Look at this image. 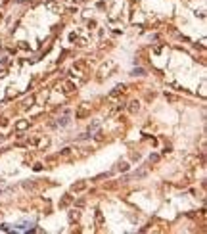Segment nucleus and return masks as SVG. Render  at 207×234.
Listing matches in <instances>:
<instances>
[{
	"instance_id": "nucleus-12",
	"label": "nucleus",
	"mask_w": 207,
	"mask_h": 234,
	"mask_svg": "<svg viewBox=\"0 0 207 234\" xmlns=\"http://www.w3.org/2000/svg\"><path fill=\"white\" fill-rule=\"evenodd\" d=\"M115 169H117V171H129V163H125V161H123V163H117Z\"/></svg>"
},
{
	"instance_id": "nucleus-4",
	"label": "nucleus",
	"mask_w": 207,
	"mask_h": 234,
	"mask_svg": "<svg viewBox=\"0 0 207 234\" xmlns=\"http://www.w3.org/2000/svg\"><path fill=\"white\" fill-rule=\"evenodd\" d=\"M138 109H140V102H138V100H132V102L129 104V111H130V113H136Z\"/></svg>"
},
{
	"instance_id": "nucleus-10",
	"label": "nucleus",
	"mask_w": 207,
	"mask_h": 234,
	"mask_svg": "<svg viewBox=\"0 0 207 234\" xmlns=\"http://www.w3.org/2000/svg\"><path fill=\"white\" fill-rule=\"evenodd\" d=\"M196 161H198V158H194V156H188V158L184 159V163H186L188 167H192V163H196Z\"/></svg>"
},
{
	"instance_id": "nucleus-6",
	"label": "nucleus",
	"mask_w": 207,
	"mask_h": 234,
	"mask_svg": "<svg viewBox=\"0 0 207 234\" xmlns=\"http://www.w3.org/2000/svg\"><path fill=\"white\" fill-rule=\"evenodd\" d=\"M79 217H81V213H79L77 209H75V211H69V223H73V221H77Z\"/></svg>"
},
{
	"instance_id": "nucleus-20",
	"label": "nucleus",
	"mask_w": 207,
	"mask_h": 234,
	"mask_svg": "<svg viewBox=\"0 0 207 234\" xmlns=\"http://www.w3.org/2000/svg\"><path fill=\"white\" fill-rule=\"evenodd\" d=\"M88 136H90V134H88V133H84V134H81V136H79V140H86Z\"/></svg>"
},
{
	"instance_id": "nucleus-1",
	"label": "nucleus",
	"mask_w": 207,
	"mask_h": 234,
	"mask_svg": "<svg viewBox=\"0 0 207 234\" xmlns=\"http://www.w3.org/2000/svg\"><path fill=\"white\" fill-rule=\"evenodd\" d=\"M125 92V84H117L115 89L110 92V98H115V96H119V94H123Z\"/></svg>"
},
{
	"instance_id": "nucleus-15",
	"label": "nucleus",
	"mask_w": 207,
	"mask_h": 234,
	"mask_svg": "<svg viewBox=\"0 0 207 234\" xmlns=\"http://www.w3.org/2000/svg\"><path fill=\"white\" fill-rule=\"evenodd\" d=\"M150 161H152V163H157V161H159V156H157V154H152V156H150Z\"/></svg>"
},
{
	"instance_id": "nucleus-5",
	"label": "nucleus",
	"mask_w": 207,
	"mask_h": 234,
	"mask_svg": "<svg viewBox=\"0 0 207 234\" xmlns=\"http://www.w3.org/2000/svg\"><path fill=\"white\" fill-rule=\"evenodd\" d=\"M63 86H65V89H63L65 94H71L73 90H75V84H73L71 81H65V82H63Z\"/></svg>"
},
{
	"instance_id": "nucleus-17",
	"label": "nucleus",
	"mask_w": 207,
	"mask_h": 234,
	"mask_svg": "<svg viewBox=\"0 0 207 234\" xmlns=\"http://www.w3.org/2000/svg\"><path fill=\"white\" fill-rule=\"evenodd\" d=\"M94 138H96V140H104V133H102V131H98V133L94 134Z\"/></svg>"
},
{
	"instance_id": "nucleus-13",
	"label": "nucleus",
	"mask_w": 207,
	"mask_h": 234,
	"mask_svg": "<svg viewBox=\"0 0 207 234\" xmlns=\"http://www.w3.org/2000/svg\"><path fill=\"white\" fill-rule=\"evenodd\" d=\"M148 175V171H136L134 175H132V178H142V177H146Z\"/></svg>"
},
{
	"instance_id": "nucleus-18",
	"label": "nucleus",
	"mask_w": 207,
	"mask_h": 234,
	"mask_svg": "<svg viewBox=\"0 0 207 234\" xmlns=\"http://www.w3.org/2000/svg\"><path fill=\"white\" fill-rule=\"evenodd\" d=\"M33 169H35V171H42V163H35L33 165Z\"/></svg>"
},
{
	"instance_id": "nucleus-9",
	"label": "nucleus",
	"mask_w": 207,
	"mask_h": 234,
	"mask_svg": "<svg viewBox=\"0 0 207 234\" xmlns=\"http://www.w3.org/2000/svg\"><path fill=\"white\" fill-rule=\"evenodd\" d=\"M88 113H90V111H88V109H84V108L77 109V117H79V119H83V117H86Z\"/></svg>"
},
{
	"instance_id": "nucleus-8",
	"label": "nucleus",
	"mask_w": 207,
	"mask_h": 234,
	"mask_svg": "<svg viewBox=\"0 0 207 234\" xmlns=\"http://www.w3.org/2000/svg\"><path fill=\"white\" fill-rule=\"evenodd\" d=\"M130 75H138V77H142V75H146V71L142 69V67H134V69H132V73H130Z\"/></svg>"
},
{
	"instance_id": "nucleus-2",
	"label": "nucleus",
	"mask_w": 207,
	"mask_h": 234,
	"mask_svg": "<svg viewBox=\"0 0 207 234\" xmlns=\"http://www.w3.org/2000/svg\"><path fill=\"white\" fill-rule=\"evenodd\" d=\"M84 188H86V182H84V180H79V182L71 184V190H73V192H83Z\"/></svg>"
},
{
	"instance_id": "nucleus-7",
	"label": "nucleus",
	"mask_w": 207,
	"mask_h": 234,
	"mask_svg": "<svg viewBox=\"0 0 207 234\" xmlns=\"http://www.w3.org/2000/svg\"><path fill=\"white\" fill-rule=\"evenodd\" d=\"M71 200H73L71 196H65L63 200H61V202H59V207H67V205H69V203H71Z\"/></svg>"
},
{
	"instance_id": "nucleus-19",
	"label": "nucleus",
	"mask_w": 207,
	"mask_h": 234,
	"mask_svg": "<svg viewBox=\"0 0 207 234\" xmlns=\"http://www.w3.org/2000/svg\"><path fill=\"white\" fill-rule=\"evenodd\" d=\"M69 154H71V148H65V150L59 154V156H69Z\"/></svg>"
},
{
	"instance_id": "nucleus-14",
	"label": "nucleus",
	"mask_w": 207,
	"mask_h": 234,
	"mask_svg": "<svg viewBox=\"0 0 207 234\" xmlns=\"http://www.w3.org/2000/svg\"><path fill=\"white\" fill-rule=\"evenodd\" d=\"M96 221H98V225H102V223H104V219H102V211H100V209L96 211Z\"/></svg>"
},
{
	"instance_id": "nucleus-11",
	"label": "nucleus",
	"mask_w": 207,
	"mask_h": 234,
	"mask_svg": "<svg viewBox=\"0 0 207 234\" xmlns=\"http://www.w3.org/2000/svg\"><path fill=\"white\" fill-rule=\"evenodd\" d=\"M15 127H17L19 131H23V129H27V127H29V121H17V123H15Z\"/></svg>"
},
{
	"instance_id": "nucleus-3",
	"label": "nucleus",
	"mask_w": 207,
	"mask_h": 234,
	"mask_svg": "<svg viewBox=\"0 0 207 234\" xmlns=\"http://www.w3.org/2000/svg\"><path fill=\"white\" fill-rule=\"evenodd\" d=\"M46 8H48V10H54V13H61L63 12V8L59 6V4H54V2H46Z\"/></svg>"
},
{
	"instance_id": "nucleus-16",
	"label": "nucleus",
	"mask_w": 207,
	"mask_h": 234,
	"mask_svg": "<svg viewBox=\"0 0 207 234\" xmlns=\"http://www.w3.org/2000/svg\"><path fill=\"white\" fill-rule=\"evenodd\" d=\"M58 123L59 125H67L69 123V117H61V119H58Z\"/></svg>"
}]
</instances>
